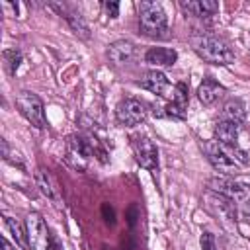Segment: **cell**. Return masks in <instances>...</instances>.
Masks as SVG:
<instances>
[{"label": "cell", "instance_id": "6da1fadb", "mask_svg": "<svg viewBox=\"0 0 250 250\" xmlns=\"http://www.w3.org/2000/svg\"><path fill=\"white\" fill-rule=\"evenodd\" d=\"M201 148H203L207 160L213 164V168L219 172H225L229 176L236 174L240 166L248 164V154L238 145H225V143L211 139V141H205L201 145Z\"/></svg>", "mask_w": 250, "mask_h": 250}, {"label": "cell", "instance_id": "7a4b0ae2", "mask_svg": "<svg viewBox=\"0 0 250 250\" xmlns=\"http://www.w3.org/2000/svg\"><path fill=\"white\" fill-rule=\"evenodd\" d=\"M189 43H191V49L195 51V55L199 59H203L205 62L225 66V64H230L234 61V53H232L230 45L217 35L197 33L189 39Z\"/></svg>", "mask_w": 250, "mask_h": 250}, {"label": "cell", "instance_id": "3957f363", "mask_svg": "<svg viewBox=\"0 0 250 250\" xmlns=\"http://www.w3.org/2000/svg\"><path fill=\"white\" fill-rule=\"evenodd\" d=\"M139 10V29L146 37H164L168 29V18L158 2L143 0L137 4Z\"/></svg>", "mask_w": 250, "mask_h": 250}, {"label": "cell", "instance_id": "277c9868", "mask_svg": "<svg viewBox=\"0 0 250 250\" xmlns=\"http://www.w3.org/2000/svg\"><path fill=\"white\" fill-rule=\"evenodd\" d=\"M98 152V143L92 135H72L66 143V160L78 170L88 166V160Z\"/></svg>", "mask_w": 250, "mask_h": 250}, {"label": "cell", "instance_id": "5b68a950", "mask_svg": "<svg viewBox=\"0 0 250 250\" xmlns=\"http://www.w3.org/2000/svg\"><path fill=\"white\" fill-rule=\"evenodd\" d=\"M16 107L25 117V121L31 123L35 129H45L47 127L45 105H43V102H41V98L37 94L27 92V90H21L16 96Z\"/></svg>", "mask_w": 250, "mask_h": 250}, {"label": "cell", "instance_id": "8992f818", "mask_svg": "<svg viewBox=\"0 0 250 250\" xmlns=\"http://www.w3.org/2000/svg\"><path fill=\"white\" fill-rule=\"evenodd\" d=\"M23 229H25L27 250H53L49 229H47V225H45V221L39 213H35V211L29 213L25 217Z\"/></svg>", "mask_w": 250, "mask_h": 250}, {"label": "cell", "instance_id": "52a82bcc", "mask_svg": "<svg viewBox=\"0 0 250 250\" xmlns=\"http://www.w3.org/2000/svg\"><path fill=\"white\" fill-rule=\"evenodd\" d=\"M209 189L223 197H229L232 201L250 203V186L236 182L232 178H213V180H209Z\"/></svg>", "mask_w": 250, "mask_h": 250}, {"label": "cell", "instance_id": "ba28073f", "mask_svg": "<svg viewBox=\"0 0 250 250\" xmlns=\"http://www.w3.org/2000/svg\"><path fill=\"white\" fill-rule=\"evenodd\" d=\"M146 117V105L137 98H125L115 105V119L125 127H135Z\"/></svg>", "mask_w": 250, "mask_h": 250}, {"label": "cell", "instance_id": "9c48e42d", "mask_svg": "<svg viewBox=\"0 0 250 250\" xmlns=\"http://www.w3.org/2000/svg\"><path fill=\"white\" fill-rule=\"evenodd\" d=\"M131 146H133L135 160L141 168H145V170H156L158 168V150L148 137H135Z\"/></svg>", "mask_w": 250, "mask_h": 250}, {"label": "cell", "instance_id": "30bf717a", "mask_svg": "<svg viewBox=\"0 0 250 250\" xmlns=\"http://www.w3.org/2000/svg\"><path fill=\"white\" fill-rule=\"evenodd\" d=\"M51 8H55L59 12V16H62L68 21V25L72 27V31L78 37H82V39H88L90 37L88 25H86V21H84V18H82V14H80V10L76 6L66 4V2H62V4L61 2H51Z\"/></svg>", "mask_w": 250, "mask_h": 250}, {"label": "cell", "instance_id": "8fae6325", "mask_svg": "<svg viewBox=\"0 0 250 250\" xmlns=\"http://www.w3.org/2000/svg\"><path fill=\"white\" fill-rule=\"evenodd\" d=\"M178 61V53L170 47H150L145 53V62L154 66V70L158 68H170L174 66Z\"/></svg>", "mask_w": 250, "mask_h": 250}, {"label": "cell", "instance_id": "7c38bea8", "mask_svg": "<svg viewBox=\"0 0 250 250\" xmlns=\"http://www.w3.org/2000/svg\"><path fill=\"white\" fill-rule=\"evenodd\" d=\"M137 84H139L141 88L148 90L150 94H156V96H168L166 92H168V88H170V82H168L166 74L160 72V70H148Z\"/></svg>", "mask_w": 250, "mask_h": 250}, {"label": "cell", "instance_id": "4fadbf2b", "mask_svg": "<svg viewBox=\"0 0 250 250\" xmlns=\"http://www.w3.org/2000/svg\"><path fill=\"white\" fill-rule=\"evenodd\" d=\"M35 184H37L39 191H41L47 199H51V201H55V203H61L59 186H57V182H55V178L51 176L49 170L37 168V170H35Z\"/></svg>", "mask_w": 250, "mask_h": 250}, {"label": "cell", "instance_id": "5bb4252c", "mask_svg": "<svg viewBox=\"0 0 250 250\" xmlns=\"http://www.w3.org/2000/svg\"><path fill=\"white\" fill-rule=\"evenodd\" d=\"M225 92H227L225 86L219 84L217 80H213V78H203V82H201L199 88H197V100H199L203 105H213Z\"/></svg>", "mask_w": 250, "mask_h": 250}, {"label": "cell", "instance_id": "9a60e30c", "mask_svg": "<svg viewBox=\"0 0 250 250\" xmlns=\"http://www.w3.org/2000/svg\"><path fill=\"white\" fill-rule=\"evenodd\" d=\"M133 55H135V45L131 41H125V39L113 41L107 47V59L113 64H125L133 59Z\"/></svg>", "mask_w": 250, "mask_h": 250}, {"label": "cell", "instance_id": "2e32d148", "mask_svg": "<svg viewBox=\"0 0 250 250\" xmlns=\"http://www.w3.org/2000/svg\"><path fill=\"white\" fill-rule=\"evenodd\" d=\"M240 127H242V125H238V123H230V121L219 119V121L215 123V129H213L215 141L225 143V145H236L238 135H240Z\"/></svg>", "mask_w": 250, "mask_h": 250}, {"label": "cell", "instance_id": "e0dca14e", "mask_svg": "<svg viewBox=\"0 0 250 250\" xmlns=\"http://www.w3.org/2000/svg\"><path fill=\"white\" fill-rule=\"evenodd\" d=\"M223 121H230V123H238L242 125L244 119H246V105L238 100V98H232V100H227L223 109H221V117Z\"/></svg>", "mask_w": 250, "mask_h": 250}, {"label": "cell", "instance_id": "ac0fdd59", "mask_svg": "<svg viewBox=\"0 0 250 250\" xmlns=\"http://www.w3.org/2000/svg\"><path fill=\"white\" fill-rule=\"evenodd\" d=\"M182 10L189 16L207 18L219 10V2H215V0H188V2H182Z\"/></svg>", "mask_w": 250, "mask_h": 250}, {"label": "cell", "instance_id": "d6986e66", "mask_svg": "<svg viewBox=\"0 0 250 250\" xmlns=\"http://www.w3.org/2000/svg\"><path fill=\"white\" fill-rule=\"evenodd\" d=\"M4 62H6V68L10 74H16L20 62H21V53L18 49H8L4 51Z\"/></svg>", "mask_w": 250, "mask_h": 250}, {"label": "cell", "instance_id": "ffe728a7", "mask_svg": "<svg viewBox=\"0 0 250 250\" xmlns=\"http://www.w3.org/2000/svg\"><path fill=\"white\" fill-rule=\"evenodd\" d=\"M6 219V227L12 230V234H14V238H16V242L20 244V246H27V242H25V229L21 230V227L18 225V221L14 219V217H4Z\"/></svg>", "mask_w": 250, "mask_h": 250}, {"label": "cell", "instance_id": "44dd1931", "mask_svg": "<svg viewBox=\"0 0 250 250\" xmlns=\"http://www.w3.org/2000/svg\"><path fill=\"white\" fill-rule=\"evenodd\" d=\"M199 244H201V250H219L217 248V240H215V234L205 230L199 238Z\"/></svg>", "mask_w": 250, "mask_h": 250}, {"label": "cell", "instance_id": "7402d4cb", "mask_svg": "<svg viewBox=\"0 0 250 250\" xmlns=\"http://www.w3.org/2000/svg\"><path fill=\"white\" fill-rule=\"evenodd\" d=\"M102 6H104V10H105V14L109 18H117L119 16V4L117 2H104Z\"/></svg>", "mask_w": 250, "mask_h": 250}, {"label": "cell", "instance_id": "603a6c76", "mask_svg": "<svg viewBox=\"0 0 250 250\" xmlns=\"http://www.w3.org/2000/svg\"><path fill=\"white\" fill-rule=\"evenodd\" d=\"M102 211H104V217H105V221H107L109 225H113V209H111L107 203H104Z\"/></svg>", "mask_w": 250, "mask_h": 250}, {"label": "cell", "instance_id": "cb8c5ba5", "mask_svg": "<svg viewBox=\"0 0 250 250\" xmlns=\"http://www.w3.org/2000/svg\"><path fill=\"white\" fill-rule=\"evenodd\" d=\"M2 250H16V246H12L6 238H2Z\"/></svg>", "mask_w": 250, "mask_h": 250}]
</instances>
